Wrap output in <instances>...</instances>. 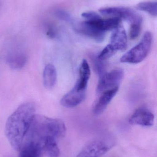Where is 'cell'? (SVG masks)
Masks as SVG:
<instances>
[{
    "label": "cell",
    "instance_id": "6",
    "mask_svg": "<svg viewBox=\"0 0 157 157\" xmlns=\"http://www.w3.org/2000/svg\"><path fill=\"white\" fill-rule=\"evenodd\" d=\"M102 15L116 17L128 21L130 24L143 19L142 17L133 9L125 7H106L100 9Z\"/></svg>",
    "mask_w": 157,
    "mask_h": 157
},
{
    "label": "cell",
    "instance_id": "20",
    "mask_svg": "<svg viewBox=\"0 0 157 157\" xmlns=\"http://www.w3.org/2000/svg\"><path fill=\"white\" fill-rule=\"evenodd\" d=\"M81 16L86 20H96L101 18V16L99 14L94 12H85L83 13Z\"/></svg>",
    "mask_w": 157,
    "mask_h": 157
},
{
    "label": "cell",
    "instance_id": "1",
    "mask_svg": "<svg viewBox=\"0 0 157 157\" xmlns=\"http://www.w3.org/2000/svg\"><path fill=\"white\" fill-rule=\"evenodd\" d=\"M36 108L31 102H25L8 117L6 123V136L13 149L20 151L26 138Z\"/></svg>",
    "mask_w": 157,
    "mask_h": 157
},
{
    "label": "cell",
    "instance_id": "19",
    "mask_svg": "<svg viewBox=\"0 0 157 157\" xmlns=\"http://www.w3.org/2000/svg\"><path fill=\"white\" fill-rule=\"evenodd\" d=\"M46 34L50 38H55L57 35V29L55 26L51 24H47L45 26Z\"/></svg>",
    "mask_w": 157,
    "mask_h": 157
},
{
    "label": "cell",
    "instance_id": "4",
    "mask_svg": "<svg viewBox=\"0 0 157 157\" xmlns=\"http://www.w3.org/2000/svg\"><path fill=\"white\" fill-rule=\"evenodd\" d=\"M127 35L124 28L121 24L114 29L111 38L110 42L100 52L99 59H108L117 53L119 51L124 50L127 48Z\"/></svg>",
    "mask_w": 157,
    "mask_h": 157
},
{
    "label": "cell",
    "instance_id": "10",
    "mask_svg": "<svg viewBox=\"0 0 157 157\" xmlns=\"http://www.w3.org/2000/svg\"><path fill=\"white\" fill-rule=\"evenodd\" d=\"M119 87L109 90L101 93L98 100L93 108V112L96 115L101 114L106 109L110 102L117 94Z\"/></svg>",
    "mask_w": 157,
    "mask_h": 157
},
{
    "label": "cell",
    "instance_id": "8",
    "mask_svg": "<svg viewBox=\"0 0 157 157\" xmlns=\"http://www.w3.org/2000/svg\"><path fill=\"white\" fill-rule=\"evenodd\" d=\"M155 116L152 112L144 107L138 108L129 119L130 124L133 125L149 127L154 124Z\"/></svg>",
    "mask_w": 157,
    "mask_h": 157
},
{
    "label": "cell",
    "instance_id": "3",
    "mask_svg": "<svg viewBox=\"0 0 157 157\" xmlns=\"http://www.w3.org/2000/svg\"><path fill=\"white\" fill-rule=\"evenodd\" d=\"M152 40V34L150 32H146L140 42L121 58V62L136 64L143 61L149 54Z\"/></svg>",
    "mask_w": 157,
    "mask_h": 157
},
{
    "label": "cell",
    "instance_id": "2",
    "mask_svg": "<svg viewBox=\"0 0 157 157\" xmlns=\"http://www.w3.org/2000/svg\"><path fill=\"white\" fill-rule=\"evenodd\" d=\"M65 124L61 120L35 114L31 122L25 142L33 141L41 145L45 138L64 137L66 134Z\"/></svg>",
    "mask_w": 157,
    "mask_h": 157
},
{
    "label": "cell",
    "instance_id": "12",
    "mask_svg": "<svg viewBox=\"0 0 157 157\" xmlns=\"http://www.w3.org/2000/svg\"><path fill=\"white\" fill-rule=\"evenodd\" d=\"M42 146L33 141L25 142L20 150L19 157H41Z\"/></svg>",
    "mask_w": 157,
    "mask_h": 157
},
{
    "label": "cell",
    "instance_id": "14",
    "mask_svg": "<svg viewBox=\"0 0 157 157\" xmlns=\"http://www.w3.org/2000/svg\"><path fill=\"white\" fill-rule=\"evenodd\" d=\"M57 80V72L54 65L48 64L45 66L43 72V81L44 86L48 89H51L55 86Z\"/></svg>",
    "mask_w": 157,
    "mask_h": 157
},
{
    "label": "cell",
    "instance_id": "9",
    "mask_svg": "<svg viewBox=\"0 0 157 157\" xmlns=\"http://www.w3.org/2000/svg\"><path fill=\"white\" fill-rule=\"evenodd\" d=\"M85 97L86 91L78 90L74 86L63 97L61 100V104L65 108H74L83 102Z\"/></svg>",
    "mask_w": 157,
    "mask_h": 157
},
{
    "label": "cell",
    "instance_id": "18",
    "mask_svg": "<svg viewBox=\"0 0 157 157\" xmlns=\"http://www.w3.org/2000/svg\"><path fill=\"white\" fill-rule=\"evenodd\" d=\"M143 19L135 21L131 23L130 26V36L131 39H136L141 32Z\"/></svg>",
    "mask_w": 157,
    "mask_h": 157
},
{
    "label": "cell",
    "instance_id": "5",
    "mask_svg": "<svg viewBox=\"0 0 157 157\" xmlns=\"http://www.w3.org/2000/svg\"><path fill=\"white\" fill-rule=\"evenodd\" d=\"M113 146L107 140L97 139L86 145L77 157H101Z\"/></svg>",
    "mask_w": 157,
    "mask_h": 157
},
{
    "label": "cell",
    "instance_id": "13",
    "mask_svg": "<svg viewBox=\"0 0 157 157\" xmlns=\"http://www.w3.org/2000/svg\"><path fill=\"white\" fill-rule=\"evenodd\" d=\"M75 29L77 32L93 39L98 42L103 41L106 35V33L96 30L86 24L85 21L77 25Z\"/></svg>",
    "mask_w": 157,
    "mask_h": 157
},
{
    "label": "cell",
    "instance_id": "7",
    "mask_svg": "<svg viewBox=\"0 0 157 157\" xmlns=\"http://www.w3.org/2000/svg\"><path fill=\"white\" fill-rule=\"evenodd\" d=\"M124 77V72L121 69H114L101 77L96 88L98 94H101L109 90L119 87V85Z\"/></svg>",
    "mask_w": 157,
    "mask_h": 157
},
{
    "label": "cell",
    "instance_id": "11",
    "mask_svg": "<svg viewBox=\"0 0 157 157\" xmlns=\"http://www.w3.org/2000/svg\"><path fill=\"white\" fill-rule=\"evenodd\" d=\"M91 71L88 63L86 60H83L79 68V78L76 83L75 87L78 90L86 91Z\"/></svg>",
    "mask_w": 157,
    "mask_h": 157
},
{
    "label": "cell",
    "instance_id": "17",
    "mask_svg": "<svg viewBox=\"0 0 157 157\" xmlns=\"http://www.w3.org/2000/svg\"><path fill=\"white\" fill-rule=\"evenodd\" d=\"M136 8L138 10L144 11L153 16H157V2H143L137 4Z\"/></svg>",
    "mask_w": 157,
    "mask_h": 157
},
{
    "label": "cell",
    "instance_id": "15",
    "mask_svg": "<svg viewBox=\"0 0 157 157\" xmlns=\"http://www.w3.org/2000/svg\"><path fill=\"white\" fill-rule=\"evenodd\" d=\"M27 59L23 52H15L7 57V62L10 68L15 70H20L26 65Z\"/></svg>",
    "mask_w": 157,
    "mask_h": 157
},
{
    "label": "cell",
    "instance_id": "16",
    "mask_svg": "<svg viewBox=\"0 0 157 157\" xmlns=\"http://www.w3.org/2000/svg\"><path fill=\"white\" fill-rule=\"evenodd\" d=\"M42 150L49 157H59L60 151L56 139L52 137L45 138L41 144Z\"/></svg>",
    "mask_w": 157,
    "mask_h": 157
},
{
    "label": "cell",
    "instance_id": "21",
    "mask_svg": "<svg viewBox=\"0 0 157 157\" xmlns=\"http://www.w3.org/2000/svg\"><path fill=\"white\" fill-rule=\"evenodd\" d=\"M55 14L57 17L61 20L66 21H70L71 20L70 16L66 12L62 10H57L55 11Z\"/></svg>",
    "mask_w": 157,
    "mask_h": 157
}]
</instances>
